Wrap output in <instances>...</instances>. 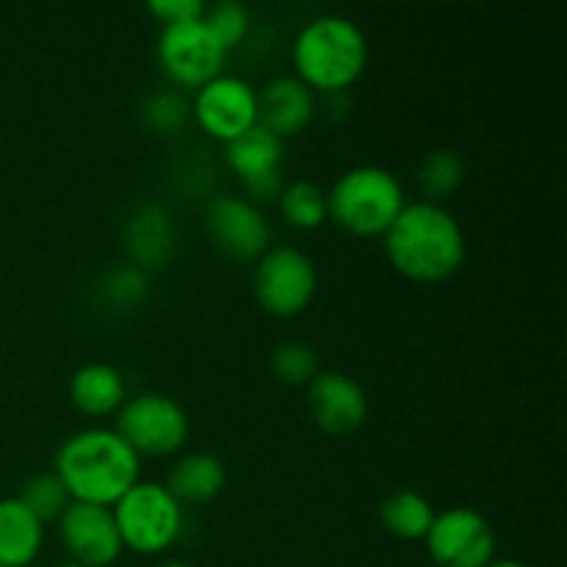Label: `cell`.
<instances>
[{
  "mask_svg": "<svg viewBox=\"0 0 567 567\" xmlns=\"http://www.w3.org/2000/svg\"><path fill=\"white\" fill-rule=\"evenodd\" d=\"M59 535L70 563L81 567H109L125 554L114 509L100 504L70 502L59 518Z\"/></svg>",
  "mask_w": 567,
  "mask_h": 567,
  "instance_id": "cell-11",
  "label": "cell"
},
{
  "mask_svg": "<svg viewBox=\"0 0 567 567\" xmlns=\"http://www.w3.org/2000/svg\"><path fill=\"white\" fill-rule=\"evenodd\" d=\"M271 374L277 377L286 385H305L308 388L313 382V377L319 374V358H316L313 349L302 341H286L280 347H275L271 352Z\"/></svg>",
  "mask_w": 567,
  "mask_h": 567,
  "instance_id": "cell-26",
  "label": "cell"
},
{
  "mask_svg": "<svg viewBox=\"0 0 567 567\" xmlns=\"http://www.w3.org/2000/svg\"><path fill=\"white\" fill-rule=\"evenodd\" d=\"M380 520L393 537L424 540L435 520V507L415 491H396L380 504Z\"/></svg>",
  "mask_w": 567,
  "mask_h": 567,
  "instance_id": "cell-20",
  "label": "cell"
},
{
  "mask_svg": "<svg viewBox=\"0 0 567 567\" xmlns=\"http://www.w3.org/2000/svg\"><path fill=\"white\" fill-rule=\"evenodd\" d=\"M158 567H194V565L183 563V559H169V563H161Z\"/></svg>",
  "mask_w": 567,
  "mask_h": 567,
  "instance_id": "cell-30",
  "label": "cell"
},
{
  "mask_svg": "<svg viewBox=\"0 0 567 567\" xmlns=\"http://www.w3.org/2000/svg\"><path fill=\"white\" fill-rule=\"evenodd\" d=\"M255 299L266 313L277 319L299 316L316 297L319 271L308 252L288 244L269 247L255 266Z\"/></svg>",
  "mask_w": 567,
  "mask_h": 567,
  "instance_id": "cell-7",
  "label": "cell"
},
{
  "mask_svg": "<svg viewBox=\"0 0 567 567\" xmlns=\"http://www.w3.org/2000/svg\"><path fill=\"white\" fill-rule=\"evenodd\" d=\"M44 543V524L17 496L0 498V567L37 563Z\"/></svg>",
  "mask_w": 567,
  "mask_h": 567,
  "instance_id": "cell-18",
  "label": "cell"
},
{
  "mask_svg": "<svg viewBox=\"0 0 567 567\" xmlns=\"http://www.w3.org/2000/svg\"><path fill=\"white\" fill-rule=\"evenodd\" d=\"M192 120L221 144L258 125V89L238 75H216L192 97Z\"/></svg>",
  "mask_w": 567,
  "mask_h": 567,
  "instance_id": "cell-10",
  "label": "cell"
},
{
  "mask_svg": "<svg viewBox=\"0 0 567 567\" xmlns=\"http://www.w3.org/2000/svg\"><path fill=\"white\" fill-rule=\"evenodd\" d=\"M404 205L408 199L399 177L374 164L343 172L327 192V216L352 236H385Z\"/></svg>",
  "mask_w": 567,
  "mask_h": 567,
  "instance_id": "cell-4",
  "label": "cell"
},
{
  "mask_svg": "<svg viewBox=\"0 0 567 567\" xmlns=\"http://www.w3.org/2000/svg\"><path fill=\"white\" fill-rule=\"evenodd\" d=\"M203 20L214 31V37L219 39L227 53L247 39L249 22H252L249 20L247 6L236 3V0H221V3L205 6Z\"/></svg>",
  "mask_w": 567,
  "mask_h": 567,
  "instance_id": "cell-27",
  "label": "cell"
},
{
  "mask_svg": "<svg viewBox=\"0 0 567 567\" xmlns=\"http://www.w3.org/2000/svg\"><path fill=\"white\" fill-rule=\"evenodd\" d=\"M316 114V94L299 78L282 75L258 92V125L288 138L302 133Z\"/></svg>",
  "mask_w": 567,
  "mask_h": 567,
  "instance_id": "cell-15",
  "label": "cell"
},
{
  "mask_svg": "<svg viewBox=\"0 0 567 567\" xmlns=\"http://www.w3.org/2000/svg\"><path fill=\"white\" fill-rule=\"evenodd\" d=\"M55 567H81V565H75V563H64V565H55Z\"/></svg>",
  "mask_w": 567,
  "mask_h": 567,
  "instance_id": "cell-31",
  "label": "cell"
},
{
  "mask_svg": "<svg viewBox=\"0 0 567 567\" xmlns=\"http://www.w3.org/2000/svg\"><path fill=\"white\" fill-rule=\"evenodd\" d=\"M280 214L293 230H316L327 219V192L313 181L286 183L277 197Z\"/></svg>",
  "mask_w": 567,
  "mask_h": 567,
  "instance_id": "cell-21",
  "label": "cell"
},
{
  "mask_svg": "<svg viewBox=\"0 0 567 567\" xmlns=\"http://www.w3.org/2000/svg\"><path fill=\"white\" fill-rule=\"evenodd\" d=\"M114 430L138 457H169L186 446L192 421L183 404L166 393H138L116 410Z\"/></svg>",
  "mask_w": 567,
  "mask_h": 567,
  "instance_id": "cell-6",
  "label": "cell"
},
{
  "mask_svg": "<svg viewBox=\"0 0 567 567\" xmlns=\"http://www.w3.org/2000/svg\"><path fill=\"white\" fill-rule=\"evenodd\" d=\"M432 563L441 567H487L496 559V532L482 513L449 507L435 513L424 537Z\"/></svg>",
  "mask_w": 567,
  "mask_h": 567,
  "instance_id": "cell-9",
  "label": "cell"
},
{
  "mask_svg": "<svg viewBox=\"0 0 567 567\" xmlns=\"http://www.w3.org/2000/svg\"><path fill=\"white\" fill-rule=\"evenodd\" d=\"M465 181V166L454 150H432L424 161H421L419 169V183L421 192L426 194V203L443 205V199H449L452 194H457V188Z\"/></svg>",
  "mask_w": 567,
  "mask_h": 567,
  "instance_id": "cell-22",
  "label": "cell"
},
{
  "mask_svg": "<svg viewBox=\"0 0 567 567\" xmlns=\"http://www.w3.org/2000/svg\"><path fill=\"white\" fill-rule=\"evenodd\" d=\"M150 275L133 264H122L105 271L97 286V297L111 310H133L147 299Z\"/></svg>",
  "mask_w": 567,
  "mask_h": 567,
  "instance_id": "cell-23",
  "label": "cell"
},
{
  "mask_svg": "<svg viewBox=\"0 0 567 567\" xmlns=\"http://www.w3.org/2000/svg\"><path fill=\"white\" fill-rule=\"evenodd\" d=\"M385 252L399 275L415 282H441L465 260V233L446 205L408 203L385 236Z\"/></svg>",
  "mask_w": 567,
  "mask_h": 567,
  "instance_id": "cell-2",
  "label": "cell"
},
{
  "mask_svg": "<svg viewBox=\"0 0 567 567\" xmlns=\"http://www.w3.org/2000/svg\"><path fill=\"white\" fill-rule=\"evenodd\" d=\"M158 64L161 72L177 89H194L221 75L227 61V50L214 37L205 20H186L161 25L158 37Z\"/></svg>",
  "mask_w": 567,
  "mask_h": 567,
  "instance_id": "cell-8",
  "label": "cell"
},
{
  "mask_svg": "<svg viewBox=\"0 0 567 567\" xmlns=\"http://www.w3.org/2000/svg\"><path fill=\"white\" fill-rule=\"evenodd\" d=\"M308 404L316 424L330 435H349L369 419L363 385L343 371H319L308 385Z\"/></svg>",
  "mask_w": 567,
  "mask_h": 567,
  "instance_id": "cell-14",
  "label": "cell"
},
{
  "mask_svg": "<svg viewBox=\"0 0 567 567\" xmlns=\"http://www.w3.org/2000/svg\"><path fill=\"white\" fill-rule=\"evenodd\" d=\"M17 498H20V502L25 504V507L31 509V513L37 515L42 524L59 520L61 513H64L72 502L70 493H66V487L61 485V480L53 474V471H50V474L31 476V480L22 485L20 496Z\"/></svg>",
  "mask_w": 567,
  "mask_h": 567,
  "instance_id": "cell-25",
  "label": "cell"
},
{
  "mask_svg": "<svg viewBox=\"0 0 567 567\" xmlns=\"http://www.w3.org/2000/svg\"><path fill=\"white\" fill-rule=\"evenodd\" d=\"M205 221L216 247L236 260H258L271 247V227L252 199L221 194L208 205Z\"/></svg>",
  "mask_w": 567,
  "mask_h": 567,
  "instance_id": "cell-12",
  "label": "cell"
},
{
  "mask_svg": "<svg viewBox=\"0 0 567 567\" xmlns=\"http://www.w3.org/2000/svg\"><path fill=\"white\" fill-rule=\"evenodd\" d=\"M70 399L81 413L92 419L116 415V410L127 399V382L120 369L109 363H86L72 371L70 377Z\"/></svg>",
  "mask_w": 567,
  "mask_h": 567,
  "instance_id": "cell-19",
  "label": "cell"
},
{
  "mask_svg": "<svg viewBox=\"0 0 567 567\" xmlns=\"http://www.w3.org/2000/svg\"><path fill=\"white\" fill-rule=\"evenodd\" d=\"M487 567H532V565L520 563V559H493Z\"/></svg>",
  "mask_w": 567,
  "mask_h": 567,
  "instance_id": "cell-29",
  "label": "cell"
},
{
  "mask_svg": "<svg viewBox=\"0 0 567 567\" xmlns=\"http://www.w3.org/2000/svg\"><path fill=\"white\" fill-rule=\"evenodd\" d=\"M166 491L177 498L181 507H205L227 485L225 463L214 454L194 452L183 454L175 465H172L169 476H166Z\"/></svg>",
  "mask_w": 567,
  "mask_h": 567,
  "instance_id": "cell-17",
  "label": "cell"
},
{
  "mask_svg": "<svg viewBox=\"0 0 567 567\" xmlns=\"http://www.w3.org/2000/svg\"><path fill=\"white\" fill-rule=\"evenodd\" d=\"M291 61L310 92L343 94L369 66V39L349 17L321 14L297 33Z\"/></svg>",
  "mask_w": 567,
  "mask_h": 567,
  "instance_id": "cell-3",
  "label": "cell"
},
{
  "mask_svg": "<svg viewBox=\"0 0 567 567\" xmlns=\"http://www.w3.org/2000/svg\"><path fill=\"white\" fill-rule=\"evenodd\" d=\"M205 6L208 3H203V0H153L147 9L161 25H172V22L199 20L205 14Z\"/></svg>",
  "mask_w": 567,
  "mask_h": 567,
  "instance_id": "cell-28",
  "label": "cell"
},
{
  "mask_svg": "<svg viewBox=\"0 0 567 567\" xmlns=\"http://www.w3.org/2000/svg\"><path fill=\"white\" fill-rule=\"evenodd\" d=\"M192 120V100L181 89H158L142 103V122L153 133H177Z\"/></svg>",
  "mask_w": 567,
  "mask_h": 567,
  "instance_id": "cell-24",
  "label": "cell"
},
{
  "mask_svg": "<svg viewBox=\"0 0 567 567\" xmlns=\"http://www.w3.org/2000/svg\"><path fill=\"white\" fill-rule=\"evenodd\" d=\"M230 169L241 177L252 199H277L282 186V142L266 127L255 125L230 144H225Z\"/></svg>",
  "mask_w": 567,
  "mask_h": 567,
  "instance_id": "cell-13",
  "label": "cell"
},
{
  "mask_svg": "<svg viewBox=\"0 0 567 567\" xmlns=\"http://www.w3.org/2000/svg\"><path fill=\"white\" fill-rule=\"evenodd\" d=\"M111 509L122 546L144 557L169 551L183 532V507L164 482L138 480Z\"/></svg>",
  "mask_w": 567,
  "mask_h": 567,
  "instance_id": "cell-5",
  "label": "cell"
},
{
  "mask_svg": "<svg viewBox=\"0 0 567 567\" xmlns=\"http://www.w3.org/2000/svg\"><path fill=\"white\" fill-rule=\"evenodd\" d=\"M53 474L72 502L114 507L142 480V457L114 426H89L61 443Z\"/></svg>",
  "mask_w": 567,
  "mask_h": 567,
  "instance_id": "cell-1",
  "label": "cell"
},
{
  "mask_svg": "<svg viewBox=\"0 0 567 567\" xmlns=\"http://www.w3.org/2000/svg\"><path fill=\"white\" fill-rule=\"evenodd\" d=\"M122 241H125L127 258L133 266L150 271L164 266L175 249V225L172 216L161 205L144 203L127 214L122 227Z\"/></svg>",
  "mask_w": 567,
  "mask_h": 567,
  "instance_id": "cell-16",
  "label": "cell"
}]
</instances>
